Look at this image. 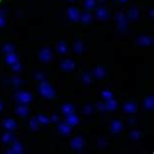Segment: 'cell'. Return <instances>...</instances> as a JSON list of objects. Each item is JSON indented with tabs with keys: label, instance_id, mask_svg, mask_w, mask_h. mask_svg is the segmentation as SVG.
<instances>
[{
	"label": "cell",
	"instance_id": "cell-1",
	"mask_svg": "<svg viewBox=\"0 0 154 154\" xmlns=\"http://www.w3.org/2000/svg\"><path fill=\"white\" fill-rule=\"evenodd\" d=\"M38 91L40 92L43 97L47 98H54L56 97V91L53 89L50 84L46 81H42L38 86Z\"/></svg>",
	"mask_w": 154,
	"mask_h": 154
},
{
	"label": "cell",
	"instance_id": "cell-2",
	"mask_svg": "<svg viewBox=\"0 0 154 154\" xmlns=\"http://www.w3.org/2000/svg\"><path fill=\"white\" fill-rule=\"evenodd\" d=\"M52 59V51L50 48H43L39 52V60L43 63H49Z\"/></svg>",
	"mask_w": 154,
	"mask_h": 154
},
{
	"label": "cell",
	"instance_id": "cell-3",
	"mask_svg": "<svg viewBox=\"0 0 154 154\" xmlns=\"http://www.w3.org/2000/svg\"><path fill=\"white\" fill-rule=\"evenodd\" d=\"M31 95L27 92H20L17 94V100H18L21 103L27 104L30 103L31 101Z\"/></svg>",
	"mask_w": 154,
	"mask_h": 154
},
{
	"label": "cell",
	"instance_id": "cell-4",
	"mask_svg": "<svg viewBox=\"0 0 154 154\" xmlns=\"http://www.w3.org/2000/svg\"><path fill=\"white\" fill-rule=\"evenodd\" d=\"M60 68L65 71H72L75 68V63L72 60H65L60 63Z\"/></svg>",
	"mask_w": 154,
	"mask_h": 154
},
{
	"label": "cell",
	"instance_id": "cell-5",
	"mask_svg": "<svg viewBox=\"0 0 154 154\" xmlns=\"http://www.w3.org/2000/svg\"><path fill=\"white\" fill-rule=\"evenodd\" d=\"M68 16L69 20H71L72 22H77L80 19V14L78 12V10L75 9L74 7H70L68 10Z\"/></svg>",
	"mask_w": 154,
	"mask_h": 154
},
{
	"label": "cell",
	"instance_id": "cell-6",
	"mask_svg": "<svg viewBox=\"0 0 154 154\" xmlns=\"http://www.w3.org/2000/svg\"><path fill=\"white\" fill-rule=\"evenodd\" d=\"M70 145H71V147L73 148V149H76V150L81 149V148L83 147V145H84L83 139L82 138H79V136H76V138H74L71 141Z\"/></svg>",
	"mask_w": 154,
	"mask_h": 154
},
{
	"label": "cell",
	"instance_id": "cell-7",
	"mask_svg": "<svg viewBox=\"0 0 154 154\" xmlns=\"http://www.w3.org/2000/svg\"><path fill=\"white\" fill-rule=\"evenodd\" d=\"M24 151V148H23V145L20 143L19 141H15L13 144V146L11 149L7 150V153L10 154H20Z\"/></svg>",
	"mask_w": 154,
	"mask_h": 154
},
{
	"label": "cell",
	"instance_id": "cell-8",
	"mask_svg": "<svg viewBox=\"0 0 154 154\" xmlns=\"http://www.w3.org/2000/svg\"><path fill=\"white\" fill-rule=\"evenodd\" d=\"M79 123V120H78V117L74 113H70V114L66 115V124H68L69 126H75Z\"/></svg>",
	"mask_w": 154,
	"mask_h": 154
},
{
	"label": "cell",
	"instance_id": "cell-9",
	"mask_svg": "<svg viewBox=\"0 0 154 154\" xmlns=\"http://www.w3.org/2000/svg\"><path fill=\"white\" fill-rule=\"evenodd\" d=\"M3 127L8 131H12L17 127V123L15 122V120H13V119L8 118L6 120L3 121Z\"/></svg>",
	"mask_w": 154,
	"mask_h": 154
},
{
	"label": "cell",
	"instance_id": "cell-10",
	"mask_svg": "<svg viewBox=\"0 0 154 154\" xmlns=\"http://www.w3.org/2000/svg\"><path fill=\"white\" fill-rule=\"evenodd\" d=\"M122 128H123V125H122V123L120 121L118 120H115L113 121L111 123V127H110V130H111L112 133L114 134H117V133H120Z\"/></svg>",
	"mask_w": 154,
	"mask_h": 154
},
{
	"label": "cell",
	"instance_id": "cell-11",
	"mask_svg": "<svg viewBox=\"0 0 154 154\" xmlns=\"http://www.w3.org/2000/svg\"><path fill=\"white\" fill-rule=\"evenodd\" d=\"M59 131L60 134H63V135H65V136H68L69 134L71 132V128L69 126L68 124L66 123H62L59 125Z\"/></svg>",
	"mask_w": 154,
	"mask_h": 154
},
{
	"label": "cell",
	"instance_id": "cell-12",
	"mask_svg": "<svg viewBox=\"0 0 154 154\" xmlns=\"http://www.w3.org/2000/svg\"><path fill=\"white\" fill-rule=\"evenodd\" d=\"M104 106H105V109L110 110V111H114L116 107H117V103L113 98H109V100H106V103L104 104Z\"/></svg>",
	"mask_w": 154,
	"mask_h": 154
},
{
	"label": "cell",
	"instance_id": "cell-13",
	"mask_svg": "<svg viewBox=\"0 0 154 154\" xmlns=\"http://www.w3.org/2000/svg\"><path fill=\"white\" fill-rule=\"evenodd\" d=\"M123 110L128 113H134L136 111V105L133 103H127L123 105Z\"/></svg>",
	"mask_w": 154,
	"mask_h": 154
},
{
	"label": "cell",
	"instance_id": "cell-14",
	"mask_svg": "<svg viewBox=\"0 0 154 154\" xmlns=\"http://www.w3.org/2000/svg\"><path fill=\"white\" fill-rule=\"evenodd\" d=\"M16 112L17 114L22 116V117H25L28 114V108L25 105H20L16 107Z\"/></svg>",
	"mask_w": 154,
	"mask_h": 154
},
{
	"label": "cell",
	"instance_id": "cell-15",
	"mask_svg": "<svg viewBox=\"0 0 154 154\" xmlns=\"http://www.w3.org/2000/svg\"><path fill=\"white\" fill-rule=\"evenodd\" d=\"M94 75L97 78H103L104 75H105V70H104L103 68H101V66H97L95 69H94Z\"/></svg>",
	"mask_w": 154,
	"mask_h": 154
},
{
	"label": "cell",
	"instance_id": "cell-16",
	"mask_svg": "<svg viewBox=\"0 0 154 154\" xmlns=\"http://www.w3.org/2000/svg\"><path fill=\"white\" fill-rule=\"evenodd\" d=\"M154 106V100H153V97L150 96V97H147L144 100V107L145 109L147 110H151L153 108Z\"/></svg>",
	"mask_w": 154,
	"mask_h": 154
},
{
	"label": "cell",
	"instance_id": "cell-17",
	"mask_svg": "<svg viewBox=\"0 0 154 154\" xmlns=\"http://www.w3.org/2000/svg\"><path fill=\"white\" fill-rule=\"evenodd\" d=\"M62 111L63 114H65V115L70 114V113H73L74 107H73V105H71L70 103H65V104H63L62 107Z\"/></svg>",
	"mask_w": 154,
	"mask_h": 154
},
{
	"label": "cell",
	"instance_id": "cell-18",
	"mask_svg": "<svg viewBox=\"0 0 154 154\" xmlns=\"http://www.w3.org/2000/svg\"><path fill=\"white\" fill-rule=\"evenodd\" d=\"M5 60H6V63L8 65H14L16 62H18V60H17V57L15 54L13 53H9L6 55V58H5Z\"/></svg>",
	"mask_w": 154,
	"mask_h": 154
},
{
	"label": "cell",
	"instance_id": "cell-19",
	"mask_svg": "<svg viewBox=\"0 0 154 154\" xmlns=\"http://www.w3.org/2000/svg\"><path fill=\"white\" fill-rule=\"evenodd\" d=\"M139 43L142 46H149L152 43V39L148 36H141L139 38Z\"/></svg>",
	"mask_w": 154,
	"mask_h": 154
},
{
	"label": "cell",
	"instance_id": "cell-20",
	"mask_svg": "<svg viewBox=\"0 0 154 154\" xmlns=\"http://www.w3.org/2000/svg\"><path fill=\"white\" fill-rule=\"evenodd\" d=\"M36 120L38 121V123L42 124V125H48L50 123V119H49L47 116L43 115V114H38L36 116Z\"/></svg>",
	"mask_w": 154,
	"mask_h": 154
},
{
	"label": "cell",
	"instance_id": "cell-21",
	"mask_svg": "<svg viewBox=\"0 0 154 154\" xmlns=\"http://www.w3.org/2000/svg\"><path fill=\"white\" fill-rule=\"evenodd\" d=\"M107 16H108V14H107V11L104 8H100V9L97 10V17L100 20H105Z\"/></svg>",
	"mask_w": 154,
	"mask_h": 154
},
{
	"label": "cell",
	"instance_id": "cell-22",
	"mask_svg": "<svg viewBox=\"0 0 154 154\" xmlns=\"http://www.w3.org/2000/svg\"><path fill=\"white\" fill-rule=\"evenodd\" d=\"M57 49H58V52L62 55L65 54L66 52H68V46H66V44L63 41L59 42V44L57 46Z\"/></svg>",
	"mask_w": 154,
	"mask_h": 154
},
{
	"label": "cell",
	"instance_id": "cell-23",
	"mask_svg": "<svg viewBox=\"0 0 154 154\" xmlns=\"http://www.w3.org/2000/svg\"><path fill=\"white\" fill-rule=\"evenodd\" d=\"M80 19L84 24H90L92 21V16L90 13H83L82 15L80 16Z\"/></svg>",
	"mask_w": 154,
	"mask_h": 154
},
{
	"label": "cell",
	"instance_id": "cell-24",
	"mask_svg": "<svg viewBox=\"0 0 154 154\" xmlns=\"http://www.w3.org/2000/svg\"><path fill=\"white\" fill-rule=\"evenodd\" d=\"M116 21H117V24L119 27H122L125 24V17L122 13H118L116 15Z\"/></svg>",
	"mask_w": 154,
	"mask_h": 154
},
{
	"label": "cell",
	"instance_id": "cell-25",
	"mask_svg": "<svg viewBox=\"0 0 154 154\" xmlns=\"http://www.w3.org/2000/svg\"><path fill=\"white\" fill-rule=\"evenodd\" d=\"M96 5V0H85V8L87 10L94 9Z\"/></svg>",
	"mask_w": 154,
	"mask_h": 154
},
{
	"label": "cell",
	"instance_id": "cell-26",
	"mask_svg": "<svg viewBox=\"0 0 154 154\" xmlns=\"http://www.w3.org/2000/svg\"><path fill=\"white\" fill-rule=\"evenodd\" d=\"M74 51L76 52V53H78V54L82 53V51H83V43L81 41H76V42H75Z\"/></svg>",
	"mask_w": 154,
	"mask_h": 154
},
{
	"label": "cell",
	"instance_id": "cell-27",
	"mask_svg": "<svg viewBox=\"0 0 154 154\" xmlns=\"http://www.w3.org/2000/svg\"><path fill=\"white\" fill-rule=\"evenodd\" d=\"M12 139H13V136L11 133H5L4 135L2 136V141H3L4 143H8V142H10Z\"/></svg>",
	"mask_w": 154,
	"mask_h": 154
},
{
	"label": "cell",
	"instance_id": "cell-28",
	"mask_svg": "<svg viewBox=\"0 0 154 154\" xmlns=\"http://www.w3.org/2000/svg\"><path fill=\"white\" fill-rule=\"evenodd\" d=\"M38 121L37 120H34V119H31L30 121V129L32 131H37L38 130Z\"/></svg>",
	"mask_w": 154,
	"mask_h": 154
},
{
	"label": "cell",
	"instance_id": "cell-29",
	"mask_svg": "<svg viewBox=\"0 0 154 154\" xmlns=\"http://www.w3.org/2000/svg\"><path fill=\"white\" fill-rule=\"evenodd\" d=\"M14 49H15V48H14V46L11 45V44H5L3 46V51H4V53H6V54L13 53Z\"/></svg>",
	"mask_w": 154,
	"mask_h": 154
},
{
	"label": "cell",
	"instance_id": "cell-30",
	"mask_svg": "<svg viewBox=\"0 0 154 154\" xmlns=\"http://www.w3.org/2000/svg\"><path fill=\"white\" fill-rule=\"evenodd\" d=\"M82 81L84 84H86V85H89V84L92 83V77L90 74H84L82 76Z\"/></svg>",
	"mask_w": 154,
	"mask_h": 154
},
{
	"label": "cell",
	"instance_id": "cell-31",
	"mask_svg": "<svg viewBox=\"0 0 154 154\" xmlns=\"http://www.w3.org/2000/svg\"><path fill=\"white\" fill-rule=\"evenodd\" d=\"M129 16L131 19H136L139 17V11L136 9V8H133V9L130 10L129 12Z\"/></svg>",
	"mask_w": 154,
	"mask_h": 154
},
{
	"label": "cell",
	"instance_id": "cell-32",
	"mask_svg": "<svg viewBox=\"0 0 154 154\" xmlns=\"http://www.w3.org/2000/svg\"><path fill=\"white\" fill-rule=\"evenodd\" d=\"M101 96L104 100H109V98H112V93L108 91V90H105V91H103L101 92Z\"/></svg>",
	"mask_w": 154,
	"mask_h": 154
},
{
	"label": "cell",
	"instance_id": "cell-33",
	"mask_svg": "<svg viewBox=\"0 0 154 154\" xmlns=\"http://www.w3.org/2000/svg\"><path fill=\"white\" fill-rule=\"evenodd\" d=\"M141 132H139V131H133L132 133H131L130 136L133 139H135V141H139V138H141Z\"/></svg>",
	"mask_w": 154,
	"mask_h": 154
},
{
	"label": "cell",
	"instance_id": "cell-34",
	"mask_svg": "<svg viewBox=\"0 0 154 154\" xmlns=\"http://www.w3.org/2000/svg\"><path fill=\"white\" fill-rule=\"evenodd\" d=\"M93 111H94V109H93V106L91 105H87L83 109V113H85V114H91Z\"/></svg>",
	"mask_w": 154,
	"mask_h": 154
},
{
	"label": "cell",
	"instance_id": "cell-35",
	"mask_svg": "<svg viewBox=\"0 0 154 154\" xmlns=\"http://www.w3.org/2000/svg\"><path fill=\"white\" fill-rule=\"evenodd\" d=\"M13 65V70L14 71H17V72H19L20 70H21V65H20V63L19 62H16Z\"/></svg>",
	"mask_w": 154,
	"mask_h": 154
},
{
	"label": "cell",
	"instance_id": "cell-36",
	"mask_svg": "<svg viewBox=\"0 0 154 154\" xmlns=\"http://www.w3.org/2000/svg\"><path fill=\"white\" fill-rule=\"evenodd\" d=\"M96 106H97V108L98 110H101V111H104V110H106L105 109V106H104V104L103 103H97Z\"/></svg>",
	"mask_w": 154,
	"mask_h": 154
},
{
	"label": "cell",
	"instance_id": "cell-37",
	"mask_svg": "<svg viewBox=\"0 0 154 154\" xmlns=\"http://www.w3.org/2000/svg\"><path fill=\"white\" fill-rule=\"evenodd\" d=\"M35 78L37 80H41V81H43L44 80V75H43L42 73H37L36 75H35Z\"/></svg>",
	"mask_w": 154,
	"mask_h": 154
},
{
	"label": "cell",
	"instance_id": "cell-38",
	"mask_svg": "<svg viewBox=\"0 0 154 154\" xmlns=\"http://www.w3.org/2000/svg\"><path fill=\"white\" fill-rule=\"evenodd\" d=\"M13 83L15 84L16 86H19L20 84H21V81H20V79L18 77H14L13 78Z\"/></svg>",
	"mask_w": 154,
	"mask_h": 154
},
{
	"label": "cell",
	"instance_id": "cell-39",
	"mask_svg": "<svg viewBox=\"0 0 154 154\" xmlns=\"http://www.w3.org/2000/svg\"><path fill=\"white\" fill-rule=\"evenodd\" d=\"M58 120H59V116L58 115H53L50 119V121H52V122H57Z\"/></svg>",
	"mask_w": 154,
	"mask_h": 154
},
{
	"label": "cell",
	"instance_id": "cell-40",
	"mask_svg": "<svg viewBox=\"0 0 154 154\" xmlns=\"http://www.w3.org/2000/svg\"><path fill=\"white\" fill-rule=\"evenodd\" d=\"M4 25V19L0 16V27H3Z\"/></svg>",
	"mask_w": 154,
	"mask_h": 154
},
{
	"label": "cell",
	"instance_id": "cell-41",
	"mask_svg": "<svg viewBox=\"0 0 154 154\" xmlns=\"http://www.w3.org/2000/svg\"><path fill=\"white\" fill-rule=\"evenodd\" d=\"M2 108H3V105H2V103H0V111H2Z\"/></svg>",
	"mask_w": 154,
	"mask_h": 154
},
{
	"label": "cell",
	"instance_id": "cell-42",
	"mask_svg": "<svg viewBox=\"0 0 154 154\" xmlns=\"http://www.w3.org/2000/svg\"><path fill=\"white\" fill-rule=\"evenodd\" d=\"M150 15H151V17H153V10H151V12H150Z\"/></svg>",
	"mask_w": 154,
	"mask_h": 154
},
{
	"label": "cell",
	"instance_id": "cell-43",
	"mask_svg": "<svg viewBox=\"0 0 154 154\" xmlns=\"http://www.w3.org/2000/svg\"><path fill=\"white\" fill-rule=\"evenodd\" d=\"M119 1H121V2H126L127 0H119Z\"/></svg>",
	"mask_w": 154,
	"mask_h": 154
},
{
	"label": "cell",
	"instance_id": "cell-44",
	"mask_svg": "<svg viewBox=\"0 0 154 154\" xmlns=\"http://www.w3.org/2000/svg\"><path fill=\"white\" fill-rule=\"evenodd\" d=\"M68 1H75V0H68Z\"/></svg>",
	"mask_w": 154,
	"mask_h": 154
},
{
	"label": "cell",
	"instance_id": "cell-45",
	"mask_svg": "<svg viewBox=\"0 0 154 154\" xmlns=\"http://www.w3.org/2000/svg\"><path fill=\"white\" fill-rule=\"evenodd\" d=\"M1 1H2V0H0V2H1Z\"/></svg>",
	"mask_w": 154,
	"mask_h": 154
}]
</instances>
